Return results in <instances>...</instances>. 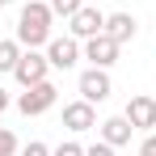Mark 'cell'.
Here are the masks:
<instances>
[{
  "mask_svg": "<svg viewBox=\"0 0 156 156\" xmlns=\"http://www.w3.org/2000/svg\"><path fill=\"white\" fill-rule=\"evenodd\" d=\"M51 21H55V13H51V4L47 0H30L26 9H21V17H17V42L21 47H47L55 34H51Z\"/></svg>",
  "mask_w": 156,
  "mask_h": 156,
  "instance_id": "1",
  "label": "cell"
},
{
  "mask_svg": "<svg viewBox=\"0 0 156 156\" xmlns=\"http://www.w3.org/2000/svg\"><path fill=\"white\" fill-rule=\"evenodd\" d=\"M4 4H9V0H4Z\"/></svg>",
  "mask_w": 156,
  "mask_h": 156,
  "instance_id": "21",
  "label": "cell"
},
{
  "mask_svg": "<svg viewBox=\"0 0 156 156\" xmlns=\"http://www.w3.org/2000/svg\"><path fill=\"white\" fill-rule=\"evenodd\" d=\"M13 80H17L21 89L51 80V59H47V51H34V47H26V51H21V59H17V68H13Z\"/></svg>",
  "mask_w": 156,
  "mask_h": 156,
  "instance_id": "2",
  "label": "cell"
},
{
  "mask_svg": "<svg viewBox=\"0 0 156 156\" xmlns=\"http://www.w3.org/2000/svg\"><path fill=\"white\" fill-rule=\"evenodd\" d=\"M55 101H59V89H55L51 80H42V84H30L26 93L17 97V110H21L26 118H38V114H47Z\"/></svg>",
  "mask_w": 156,
  "mask_h": 156,
  "instance_id": "3",
  "label": "cell"
},
{
  "mask_svg": "<svg viewBox=\"0 0 156 156\" xmlns=\"http://www.w3.org/2000/svg\"><path fill=\"white\" fill-rule=\"evenodd\" d=\"M122 114L131 118V127H135V131H152V127H156V97L135 93V97L127 101V110H122Z\"/></svg>",
  "mask_w": 156,
  "mask_h": 156,
  "instance_id": "9",
  "label": "cell"
},
{
  "mask_svg": "<svg viewBox=\"0 0 156 156\" xmlns=\"http://www.w3.org/2000/svg\"><path fill=\"white\" fill-rule=\"evenodd\" d=\"M0 9H4V0H0Z\"/></svg>",
  "mask_w": 156,
  "mask_h": 156,
  "instance_id": "20",
  "label": "cell"
},
{
  "mask_svg": "<svg viewBox=\"0 0 156 156\" xmlns=\"http://www.w3.org/2000/svg\"><path fill=\"white\" fill-rule=\"evenodd\" d=\"M17 156H51V148H47L42 139H30V144H26V148H21Z\"/></svg>",
  "mask_w": 156,
  "mask_h": 156,
  "instance_id": "15",
  "label": "cell"
},
{
  "mask_svg": "<svg viewBox=\"0 0 156 156\" xmlns=\"http://www.w3.org/2000/svg\"><path fill=\"white\" fill-rule=\"evenodd\" d=\"M80 55H84V47H80V38H72V34H68V38H51V42H47V59H51L55 72L76 68Z\"/></svg>",
  "mask_w": 156,
  "mask_h": 156,
  "instance_id": "6",
  "label": "cell"
},
{
  "mask_svg": "<svg viewBox=\"0 0 156 156\" xmlns=\"http://www.w3.org/2000/svg\"><path fill=\"white\" fill-rule=\"evenodd\" d=\"M21 51H26V47H21L17 38H0V72H13L17 59H21Z\"/></svg>",
  "mask_w": 156,
  "mask_h": 156,
  "instance_id": "12",
  "label": "cell"
},
{
  "mask_svg": "<svg viewBox=\"0 0 156 156\" xmlns=\"http://www.w3.org/2000/svg\"><path fill=\"white\" fill-rule=\"evenodd\" d=\"M84 156H114V144L97 139V144H89V148H84Z\"/></svg>",
  "mask_w": 156,
  "mask_h": 156,
  "instance_id": "17",
  "label": "cell"
},
{
  "mask_svg": "<svg viewBox=\"0 0 156 156\" xmlns=\"http://www.w3.org/2000/svg\"><path fill=\"white\" fill-rule=\"evenodd\" d=\"M9 105H13V97H9V93H4V89H0V114H4V110H9Z\"/></svg>",
  "mask_w": 156,
  "mask_h": 156,
  "instance_id": "19",
  "label": "cell"
},
{
  "mask_svg": "<svg viewBox=\"0 0 156 156\" xmlns=\"http://www.w3.org/2000/svg\"><path fill=\"white\" fill-rule=\"evenodd\" d=\"M97 131H101V139H105V144L122 148V144H131V131H135V127H131V118H127V114H114V118H105Z\"/></svg>",
  "mask_w": 156,
  "mask_h": 156,
  "instance_id": "11",
  "label": "cell"
},
{
  "mask_svg": "<svg viewBox=\"0 0 156 156\" xmlns=\"http://www.w3.org/2000/svg\"><path fill=\"white\" fill-rule=\"evenodd\" d=\"M139 156H156V135H148V139L139 144Z\"/></svg>",
  "mask_w": 156,
  "mask_h": 156,
  "instance_id": "18",
  "label": "cell"
},
{
  "mask_svg": "<svg viewBox=\"0 0 156 156\" xmlns=\"http://www.w3.org/2000/svg\"><path fill=\"white\" fill-rule=\"evenodd\" d=\"M51 156H84V148H80L76 139H68V144H59V148H51Z\"/></svg>",
  "mask_w": 156,
  "mask_h": 156,
  "instance_id": "16",
  "label": "cell"
},
{
  "mask_svg": "<svg viewBox=\"0 0 156 156\" xmlns=\"http://www.w3.org/2000/svg\"><path fill=\"white\" fill-rule=\"evenodd\" d=\"M76 89H80V97L84 101H93V105H101L110 93H114V80H110V68H84L76 80Z\"/></svg>",
  "mask_w": 156,
  "mask_h": 156,
  "instance_id": "4",
  "label": "cell"
},
{
  "mask_svg": "<svg viewBox=\"0 0 156 156\" xmlns=\"http://www.w3.org/2000/svg\"><path fill=\"white\" fill-rule=\"evenodd\" d=\"M47 4H51L55 17H63V21H68L72 13H80V9H84V0H47Z\"/></svg>",
  "mask_w": 156,
  "mask_h": 156,
  "instance_id": "13",
  "label": "cell"
},
{
  "mask_svg": "<svg viewBox=\"0 0 156 156\" xmlns=\"http://www.w3.org/2000/svg\"><path fill=\"white\" fill-rule=\"evenodd\" d=\"M101 30H105V13H101V9H93V4H84L80 13H72V17H68V34H72V38H80V42L97 38Z\"/></svg>",
  "mask_w": 156,
  "mask_h": 156,
  "instance_id": "5",
  "label": "cell"
},
{
  "mask_svg": "<svg viewBox=\"0 0 156 156\" xmlns=\"http://www.w3.org/2000/svg\"><path fill=\"white\" fill-rule=\"evenodd\" d=\"M105 34L122 47V42H131V38L139 34V21H135L131 13H105Z\"/></svg>",
  "mask_w": 156,
  "mask_h": 156,
  "instance_id": "10",
  "label": "cell"
},
{
  "mask_svg": "<svg viewBox=\"0 0 156 156\" xmlns=\"http://www.w3.org/2000/svg\"><path fill=\"white\" fill-rule=\"evenodd\" d=\"M21 152V144H17V135L9 127H0V156H17Z\"/></svg>",
  "mask_w": 156,
  "mask_h": 156,
  "instance_id": "14",
  "label": "cell"
},
{
  "mask_svg": "<svg viewBox=\"0 0 156 156\" xmlns=\"http://www.w3.org/2000/svg\"><path fill=\"white\" fill-rule=\"evenodd\" d=\"M84 59H89V68H114V63H118V42L101 30L97 38L84 42Z\"/></svg>",
  "mask_w": 156,
  "mask_h": 156,
  "instance_id": "7",
  "label": "cell"
},
{
  "mask_svg": "<svg viewBox=\"0 0 156 156\" xmlns=\"http://www.w3.org/2000/svg\"><path fill=\"white\" fill-rule=\"evenodd\" d=\"M63 127L72 131V135H84V131L97 127V110H93V101H68L63 105Z\"/></svg>",
  "mask_w": 156,
  "mask_h": 156,
  "instance_id": "8",
  "label": "cell"
}]
</instances>
